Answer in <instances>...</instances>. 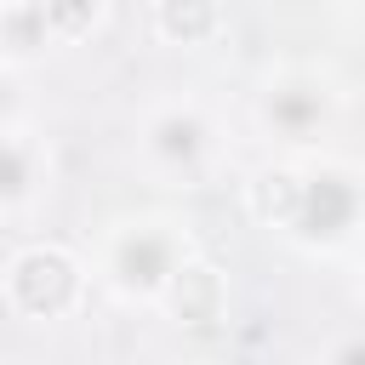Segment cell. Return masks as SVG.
Listing matches in <instances>:
<instances>
[{"label": "cell", "instance_id": "obj_1", "mask_svg": "<svg viewBox=\"0 0 365 365\" xmlns=\"http://www.w3.org/2000/svg\"><path fill=\"white\" fill-rule=\"evenodd\" d=\"M245 217L302 257H354L359 222H365V171L348 154L308 148V154H274L240 182Z\"/></svg>", "mask_w": 365, "mask_h": 365}, {"label": "cell", "instance_id": "obj_3", "mask_svg": "<svg viewBox=\"0 0 365 365\" xmlns=\"http://www.w3.org/2000/svg\"><path fill=\"white\" fill-rule=\"evenodd\" d=\"M0 308L17 325H68L91 308V262L68 240H23L0 262Z\"/></svg>", "mask_w": 365, "mask_h": 365}, {"label": "cell", "instance_id": "obj_5", "mask_svg": "<svg viewBox=\"0 0 365 365\" xmlns=\"http://www.w3.org/2000/svg\"><path fill=\"white\" fill-rule=\"evenodd\" d=\"M342 103H348V91L331 74L285 63V68H274V74L257 80L251 120H257V131L279 154H308V148H319L331 137V125L342 120Z\"/></svg>", "mask_w": 365, "mask_h": 365}, {"label": "cell", "instance_id": "obj_9", "mask_svg": "<svg viewBox=\"0 0 365 365\" xmlns=\"http://www.w3.org/2000/svg\"><path fill=\"white\" fill-rule=\"evenodd\" d=\"M23 6L40 29L46 51H74V46L97 40L108 11H114V0H23Z\"/></svg>", "mask_w": 365, "mask_h": 365}, {"label": "cell", "instance_id": "obj_2", "mask_svg": "<svg viewBox=\"0 0 365 365\" xmlns=\"http://www.w3.org/2000/svg\"><path fill=\"white\" fill-rule=\"evenodd\" d=\"M200 251L194 245V228L171 211H131V217H114L103 234H97V251H91V285H103L114 302L125 308H154L165 279L182 268V257Z\"/></svg>", "mask_w": 365, "mask_h": 365}, {"label": "cell", "instance_id": "obj_12", "mask_svg": "<svg viewBox=\"0 0 365 365\" xmlns=\"http://www.w3.org/2000/svg\"><path fill=\"white\" fill-rule=\"evenodd\" d=\"M342 6H354V0H342Z\"/></svg>", "mask_w": 365, "mask_h": 365}, {"label": "cell", "instance_id": "obj_11", "mask_svg": "<svg viewBox=\"0 0 365 365\" xmlns=\"http://www.w3.org/2000/svg\"><path fill=\"white\" fill-rule=\"evenodd\" d=\"M11 6H23V0H0V11H11Z\"/></svg>", "mask_w": 365, "mask_h": 365}, {"label": "cell", "instance_id": "obj_7", "mask_svg": "<svg viewBox=\"0 0 365 365\" xmlns=\"http://www.w3.org/2000/svg\"><path fill=\"white\" fill-rule=\"evenodd\" d=\"M46 182H51V148H46V137L29 120L6 125L0 131V217L34 211L40 194H46Z\"/></svg>", "mask_w": 365, "mask_h": 365}, {"label": "cell", "instance_id": "obj_10", "mask_svg": "<svg viewBox=\"0 0 365 365\" xmlns=\"http://www.w3.org/2000/svg\"><path fill=\"white\" fill-rule=\"evenodd\" d=\"M17 120H29V97H23L17 68H11V63H0V131H6V125H17Z\"/></svg>", "mask_w": 365, "mask_h": 365}, {"label": "cell", "instance_id": "obj_8", "mask_svg": "<svg viewBox=\"0 0 365 365\" xmlns=\"http://www.w3.org/2000/svg\"><path fill=\"white\" fill-rule=\"evenodd\" d=\"M148 34L171 51H211L228 40V0H148Z\"/></svg>", "mask_w": 365, "mask_h": 365}, {"label": "cell", "instance_id": "obj_6", "mask_svg": "<svg viewBox=\"0 0 365 365\" xmlns=\"http://www.w3.org/2000/svg\"><path fill=\"white\" fill-rule=\"evenodd\" d=\"M228 308H234V285H228V268L211 262L205 251H188L182 268L165 279L154 314L177 331H217L228 325Z\"/></svg>", "mask_w": 365, "mask_h": 365}, {"label": "cell", "instance_id": "obj_4", "mask_svg": "<svg viewBox=\"0 0 365 365\" xmlns=\"http://www.w3.org/2000/svg\"><path fill=\"white\" fill-rule=\"evenodd\" d=\"M228 160V137L211 103L200 97H160L137 120V165L165 188H205Z\"/></svg>", "mask_w": 365, "mask_h": 365}]
</instances>
